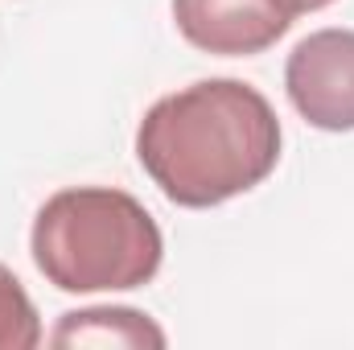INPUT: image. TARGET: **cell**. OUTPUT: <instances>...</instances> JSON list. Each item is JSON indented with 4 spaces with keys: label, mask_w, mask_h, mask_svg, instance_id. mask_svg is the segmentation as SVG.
<instances>
[{
    "label": "cell",
    "mask_w": 354,
    "mask_h": 350,
    "mask_svg": "<svg viewBox=\"0 0 354 350\" xmlns=\"http://www.w3.org/2000/svg\"><path fill=\"white\" fill-rule=\"evenodd\" d=\"M136 157L174 206L210 210L256 190L276 169L280 120L256 87L202 79L145 111Z\"/></svg>",
    "instance_id": "obj_1"
},
{
    "label": "cell",
    "mask_w": 354,
    "mask_h": 350,
    "mask_svg": "<svg viewBox=\"0 0 354 350\" xmlns=\"http://www.w3.org/2000/svg\"><path fill=\"white\" fill-rule=\"evenodd\" d=\"M29 248L37 272L62 293L145 288L165 260L157 219L111 185H75L46 198Z\"/></svg>",
    "instance_id": "obj_2"
},
{
    "label": "cell",
    "mask_w": 354,
    "mask_h": 350,
    "mask_svg": "<svg viewBox=\"0 0 354 350\" xmlns=\"http://www.w3.org/2000/svg\"><path fill=\"white\" fill-rule=\"evenodd\" d=\"M284 87L305 124L354 132V29H317L301 37L288 54Z\"/></svg>",
    "instance_id": "obj_3"
},
{
    "label": "cell",
    "mask_w": 354,
    "mask_h": 350,
    "mask_svg": "<svg viewBox=\"0 0 354 350\" xmlns=\"http://www.w3.org/2000/svg\"><path fill=\"white\" fill-rule=\"evenodd\" d=\"M174 21L194 50L218 58L264 54L292 25L280 0H174Z\"/></svg>",
    "instance_id": "obj_4"
},
{
    "label": "cell",
    "mask_w": 354,
    "mask_h": 350,
    "mask_svg": "<svg viewBox=\"0 0 354 350\" xmlns=\"http://www.w3.org/2000/svg\"><path fill=\"white\" fill-rule=\"evenodd\" d=\"M54 347H165V330L140 313V309H124V305H95V309H75L62 313L58 330L50 334Z\"/></svg>",
    "instance_id": "obj_5"
},
{
    "label": "cell",
    "mask_w": 354,
    "mask_h": 350,
    "mask_svg": "<svg viewBox=\"0 0 354 350\" xmlns=\"http://www.w3.org/2000/svg\"><path fill=\"white\" fill-rule=\"evenodd\" d=\"M41 342V322L21 288V280L0 264V350H33Z\"/></svg>",
    "instance_id": "obj_6"
},
{
    "label": "cell",
    "mask_w": 354,
    "mask_h": 350,
    "mask_svg": "<svg viewBox=\"0 0 354 350\" xmlns=\"http://www.w3.org/2000/svg\"><path fill=\"white\" fill-rule=\"evenodd\" d=\"M284 4V12L297 21V17H305V12H317V8H326V4H334V0H280Z\"/></svg>",
    "instance_id": "obj_7"
}]
</instances>
